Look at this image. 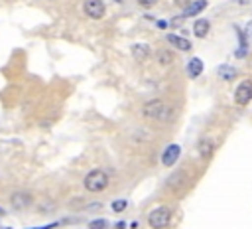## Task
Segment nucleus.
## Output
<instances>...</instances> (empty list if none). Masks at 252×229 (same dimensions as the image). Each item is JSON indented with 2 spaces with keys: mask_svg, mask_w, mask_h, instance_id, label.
Instances as JSON below:
<instances>
[{
  "mask_svg": "<svg viewBox=\"0 0 252 229\" xmlns=\"http://www.w3.org/2000/svg\"><path fill=\"white\" fill-rule=\"evenodd\" d=\"M244 34H246L248 38H252V20H250V22L244 26Z\"/></svg>",
  "mask_w": 252,
  "mask_h": 229,
  "instance_id": "aec40b11",
  "label": "nucleus"
},
{
  "mask_svg": "<svg viewBox=\"0 0 252 229\" xmlns=\"http://www.w3.org/2000/svg\"><path fill=\"white\" fill-rule=\"evenodd\" d=\"M156 59L161 67H167L169 63H173V53L169 49H158L156 51Z\"/></svg>",
  "mask_w": 252,
  "mask_h": 229,
  "instance_id": "4468645a",
  "label": "nucleus"
},
{
  "mask_svg": "<svg viewBox=\"0 0 252 229\" xmlns=\"http://www.w3.org/2000/svg\"><path fill=\"white\" fill-rule=\"evenodd\" d=\"M83 8H85V14L91 16L93 20H98L104 16V2L102 0H85Z\"/></svg>",
  "mask_w": 252,
  "mask_h": 229,
  "instance_id": "39448f33",
  "label": "nucleus"
},
{
  "mask_svg": "<svg viewBox=\"0 0 252 229\" xmlns=\"http://www.w3.org/2000/svg\"><path fill=\"white\" fill-rule=\"evenodd\" d=\"M236 32H238V49H236V57H244L246 53H248V43H246V38H244V32H240L238 28H236Z\"/></svg>",
  "mask_w": 252,
  "mask_h": 229,
  "instance_id": "2eb2a0df",
  "label": "nucleus"
},
{
  "mask_svg": "<svg viewBox=\"0 0 252 229\" xmlns=\"http://www.w3.org/2000/svg\"><path fill=\"white\" fill-rule=\"evenodd\" d=\"M124 207H126V201H124V199H116V201L112 203V209H114V211H124Z\"/></svg>",
  "mask_w": 252,
  "mask_h": 229,
  "instance_id": "a211bd4d",
  "label": "nucleus"
},
{
  "mask_svg": "<svg viewBox=\"0 0 252 229\" xmlns=\"http://www.w3.org/2000/svg\"><path fill=\"white\" fill-rule=\"evenodd\" d=\"M136 2H138L142 8H152V6H156L158 0H136Z\"/></svg>",
  "mask_w": 252,
  "mask_h": 229,
  "instance_id": "6ab92c4d",
  "label": "nucleus"
},
{
  "mask_svg": "<svg viewBox=\"0 0 252 229\" xmlns=\"http://www.w3.org/2000/svg\"><path fill=\"white\" fill-rule=\"evenodd\" d=\"M167 39H169L171 45H175V47L181 49V51H189V49H191V41L185 39V38H181V36H177V34H169Z\"/></svg>",
  "mask_w": 252,
  "mask_h": 229,
  "instance_id": "1a4fd4ad",
  "label": "nucleus"
},
{
  "mask_svg": "<svg viewBox=\"0 0 252 229\" xmlns=\"http://www.w3.org/2000/svg\"><path fill=\"white\" fill-rule=\"evenodd\" d=\"M219 75H220V79H224V81H232V79L236 77V69L230 67V65H220V67H219Z\"/></svg>",
  "mask_w": 252,
  "mask_h": 229,
  "instance_id": "dca6fc26",
  "label": "nucleus"
},
{
  "mask_svg": "<svg viewBox=\"0 0 252 229\" xmlns=\"http://www.w3.org/2000/svg\"><path fill=\"white\" fill-rule=\"evenodd\" d=\"M234 99H236L238 105H246V103H250V99H252V81H250V79L242 81V83L236 87V91H234Z\"/></svg>",
  "mask_w": 252,
  "mask_h": 229,
  "instance_id": "20e7f679",
  "label": "nucleus"
},
{
  "mask_svg": "<svg viewBox=\"0 0 252 229\" xmlns=\"http://www.w3.org/2000/svg\"><path fill=\"white\" fill-rule=\"evenodd\" d=\"M179 154H181L179 144H169V146L163 150V154H161V164H163V166H173V164L177 162Z\"/></svg>",
  "mask_w": 252,
  "mask_h": 229,
  "instance_id": "0eeeda50",
  "label": "nucleus"
},
{
  "mask_svg": "<svg viewBox=\"0 0 252 229\" xmlns=\"http://www.w3.org/2000/svg\"><path fill=\"white\" fill-rule=\"evenodd\" d=\"M106 186H108V176L102 170H93L85 178V188L89 191H102Z\"/></svg>",
  "mask_w": 252,
  "mask_h": 229,
  "instance_id": "f03ea898",
  "label": "nucleus"
},
{
  "mask_svg": "<svg viewBox=\"0 0 252 229\" xmlns=\"http://www.w3.org/2000/svg\"><path fill=\"white\" fill-rule=\"evenodd\" d=\"M201 73H203V61H201L199 57H193V59L187 63V75H189L191 79H197Z\"/></svg>",
  "mask_w": 252,
  "mask_h": 229,
  "instance_id": "9d476101",
  "label": "nucleus"
},
{
  "mask_svg": "<svg viewBox=\"0 0 252 229\" xmlns=\"http://www.w3.org/2000/svg\"><path fill=\"white\" fill-rule=\"evenodd\" d=\"M32 203V195L28 191H16L12 193V207L14 209H28Z\"/></svg>",
  "mask_w": 252,
  "mask_h": 229,
  "instance_id": "6e6552de",
  "label": "nucleus"
},
{
  "mask_svg": "<svg viewBox=\"0 0 252 229\" xmlns=\"http://www.w3.org/2000/svg\"><path fill=\"white\" fill-rule=\"evenodd\" d=\"M142 114H144L146 118H152V120H165V118H169L171 109H169L163 101L154 99V101L144 103V107H142Z\"/></svg>",
  "mask_w": 252,
  "mask_h": 229,
  "instance_id": "f257e3e1",
  "label": "nucleus"
},
{
  "mask_svg": "<svg viewBox=\"0 0 252 229\" xmlns=\"http://www.w3.org/2000/svg\"><path fill=\"white\" fill-rule=\"evenodd\" d=\"M0 215H4V209H0Z\"/></svg>",
  "mask_w": 252,
  "mask_h": 229,
  "instance_id": "5701e85b",
  "label": "nucleus"
},
{
  "mask_svg": "<svg viewBox=\"0 0 252 229\" xmlns=\"http://www.w3.org/2000/svg\"><path fill=\"white\" fill-rule=\"evenodd\" d=\"M175 4H177V6H183V8H187V6L191 4V0H175Z\"/></svg>",
  "mask_w": 252,
  "mask_h": 229,
  "instance_id": "412c9836",
  "label": "nucleus"
},
{
  "mask_svg": "<svg viewBox=\"0 0 252 229\" xmlns=\"http://www.w3.org/2000/svg\"><path fill=\"white\" fill-rule=\"evenodd\" d=\"M236 4H240V6H246V4H250V0H234Z\"/></svg>",
  "mask_w": 252,
  "mask_h": 229,
  "instance_id": "4be33fe9",
  "label": "nucleus"
},
{
  "mask_svg": "<svg viewBox=\"0 0 252 229\" xmlns=\"http://www.w3.org/2000/svg\"><path fill=\"white\" fill-rule=\"evenodd\" d=\"M209 28H211L209 20H203V18L195 20V24H193V32H195L197 38H205V36L209 34Z\"/></svg>",
  "mask_w": 252,
  "mask_h": 229,
  "instance_id": "f8f14e48",
  "label": "nucleus"
},
{
  "mask_svg": "<svg viewBox=\"0 0 252 229\" xmlns=\"http://www.w3.org/2000/svg\"><path fill=\"white\" fill-rule=\"evenodd\" d=\"M169 219H171V209L169 207H156L150 215H148V225L152 229H163L169 225Z\"/></svg>",
  "mask_w": 252,
  "mask_h": 229,
  "instance_id": "7ed1b4c3",
  "label": "nucleus"
},
{
  "mask_svg": "<svg viewBox=\"0 0 252 229\" xmlns=\"http://www.w3.org/2000/svg\"><path fill=\"white\" fill-rule=\"evenodd\" d=\"M150 45H146V43H136L134 47H132V55H134V59H138V61H146L148 57H150Z\"/></svg>",
  "mask_w": 252,
  "mask_h": 229,
  "instance_id": "9b49d317",
  "label": "nucleus"
},
{
  "mask_svg": "<svg viewBox=\"0 0 252 229\" xmlns=\"http://www.w3.org/2000/svg\"><path fill=\"white\" fill-rule=\"evenodd\" d=\"M197 152H199V156H201L203 162H209V160L213 158V152H215L213 140H211V138H201L199 144H197Z\"/></svg>",
  "mask_w": 252,
  "mask_h": 229,
  "instance_id": "423d86ee",
  "label": "nucleus"
},
{
  "mask_svg": "<svg viewBox=\"0 0 252 229\" xmlns=\"http://www.w3.org/2000/svg\"><path fill=\"white\" fill-rule=\"evenodd\" d=\"M207 8V0H197V2H191L187 8H185V12H183V16H197L199 12H203Z\"/></svg>",
  "mask_w": 252,
  "mask_h": 229,
  "instance_id": "ddd939ff",
  "label": "nucleus"
},
{
  "mask_svg": "<svg viewBox=\"0 0 252 229\" xmlns=\"http://www.w3.org/2000/svg\"><path fill=\"white\" fill-rule=\"evenodd\" d=\"M106 219H94L89 223V229H106Z\"/></svg>",
  "mask_w": 252,
  "mask_h": 229,
  "instance_id": "f3484780",
  "label": "nucleus"
}]
</instances>
